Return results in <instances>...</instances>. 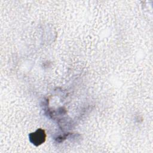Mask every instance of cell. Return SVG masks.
Here are the masks:
<instances>
[{"label":"cell","instance_id":"obj_1","mask_svg":"<svg viewBox=\"0 0 153 153\" xmlns=\"http://www.w3.org/2000/svg\"><path fill=\"white\" fill-rule=\"evenodd\" d=\"M30 142L35 146H39L43 143L46 139V133L42 128L37 129L35 132L31 133L29 135Z\"/></svg>","mask_w":153,"mask_h":153}]
</instances>
